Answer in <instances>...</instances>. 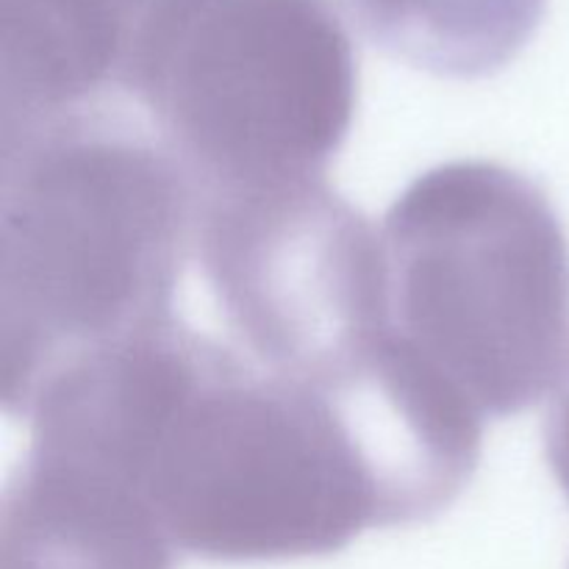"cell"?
I'll return each instance as SVG.
<instances>
[{"mask_svg":"<svg viewBox=\"0 0 569 569\" xmlns=\"http://www.w3.org/2000/svg\"><path fill=\"white\" fill-rule=\"evenodd\" d=\"M139 476L176 548L209 561L328 556L383 526L370 470L328 395L194 328Z\"/></svg>","mask_w":569,"mask_h":569,"instance_id":"cell-2","label":"cell"},{"mask_svg":"<svg viewBox=\"0 0 569 569\" xmlns=\"http://www.w3.org/2000/svg\"><path fill=\"white\" fill-rule=\"evenodd\" d=\"M389 328L481 417L569 372V239L548 192L487 159L417 176L381 228Z\"/></svg>","mask_w":569,"mask_h":569,"instance_id":"cell-3","label":"cell"},{"mask_svg":"<svg viewBox=\"0 0 569 569\" xmlns=\"http://www.w3.org/2000/svg\"><path fill=\"white\" fill-rule=\"evenodd\" d=\"M133 0H0V137L120 100Z\"/></svg>","mask_w":569,"mask_h":569,"instance_id":"cell-7","label":"cell"},{"mask_svg":"<svg viewBox=\"0 0 569 569\" xmlns=\"http://www.w3.org/2000/svg\"><path fill=\"white\" fill-rule=\"evenodd\" d=\"M153 500L120 472L28 448L0 509V569H172Z\"/></svg>","mask_w":569,"mask_h":569,"instance_id":"cell-6","label":"cell"},{"mask_svg":"<svg viewBox=\"0 0 569 569\" xmlns=\"http://www.w3.org/2000/svg\"><path fill=\"white\" fill-rule=\"evenodd\" d=\"M367 37L442 78L492 76L537 33L548 0H348Z\"/></svg>","mask_w":569,"mask_h":569,"instance_id":"cell-8","label":"cell"},{"mask_svg":"<svg viewBox=\"0 0 569 569\" xmlns=\"http://www.w3.org/2000/svg\"><path fill=\"white\" fill-rule=\"evenodd\" d=\"M100 106L0 137V398L172 320L198 187L167 144Z\"/></svg>","mask_w":569,"mask_h":569,"instance_id":"cell-1","label":"cell"},{"mask_svg":"<svg viewBox=\"0 0 569 569\" xmlns=\"http://www.w3.org/2000/svg\"><path fill=\"white\" fill-rule=\"evenodd\" d=\"M545 448H548L550 470L559 481L561 492L569 498V372L561 383V392L550 411L548 431H545Z\"/></svg>","mask_w":569,"mask_h":569,"instance_id":"cell-9","label":"cell"},{"mask_svg":"<svg viewBox=\"0 0 569 569\" xmlns=\"http://www.w3.org/2000/svg\"><path fill=\"white\" fill-rule=\"evenodd\" d=\"M120 100L200 194L326 178L359 100L333 0H133Z\"/></svg>","mask_w":569,"mask_h":569,"instance_id":"cell-4","label":"cell"},{"mask_svg":"<svg viewBox=\"0 0 569 569\" xmlns=\"http://www.w3.org/2000/svg\"><path fill=\"white\" fill-rule=\"evenodd\" d=\"M194 253L261 370L320 383L389 333L381 231L328 178L200 194Z\"/></svg>","mask_w":569,"mask_h":569,"instance_id":"cell-5","label":"cell"}]
</instances>
